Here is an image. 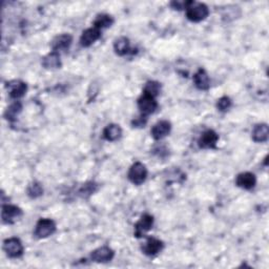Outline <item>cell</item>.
I'll list each match as a JSON object with an SVG mask.
<instances>
[{"label": "cell", "instance_id": "1", "mask_svg": "<svg viewBox=\"0 0 269 269\" xmlns=\"http://www.w3.org/2000/svg\"><path fill=\"white\" fill-rule=\"evenodd\" d=\"M210 15V8L204 3L192 1L186 8V17L192 22H201Z\"/></svg>", "mask_w": 269, "mask_h": 269}, {"label": "cell", "instance_id": "2", "mask_svg": "<svg viewBox=\"0 0 269 269\" xmlns=\"http://www.w3.org/2000/svg\"><path fill=\"white\" fill-rule=\"evenodd\" d=\"M56 231V223L51 219H40L35 227L34 236L37 239H47L54 235Z\"/></svg>", "mask_w": 269, "mask_h": 269}, {"label": "cell", "instance_id": "3", "mask_svg": "<svg viewBox=\"0 0 269 269\" xmlns=\"http://www.w3.org/2000/svg\"><path fill=\"white\" fill-rule=\"evenodd\" d=\"M128 180L135 185H141L147 178L146 166L141 162H136L131 166L127 173Z\"/></svg>", "mask_w": 269, "mask_h": 269}, {"label": "cell", "instance_id": "4", "mask_svg": "<svg viewBox=\"0 0 269 269\" xmlns=\"http://www.w3.org/2000/svg\"><path fill=\"white\" fill-rule=\"evenodd\" d=\"M3 250L7 257L17 259L23 255L24 249L22 242L18 238H10L3 242Z\"/></svg>", "mask_w": 269, "mask_h": 269}, {"label": "cell", "instance_id": "5", "mask_svg": "<svg viewBox=\"0 0 269 269\" xmlns=\"http://www.w3.org/2000/svg\"><path fill=\"white\" fill-rule=\"evenodd\" d=\"M137 103L139 109L141 111V115L145 117L153 114L158 108V102L156 101V98L146 94H142V96L138 99Z\"/></svg>", "mask_w": 269, "mask_h": 269}, {"label": "cell", "instance_id": "6", "mask_svg": "<svg viewBox=\"0 0 269 269\" xmlns=\"http://www.w3.org/2000/svg\"><path fill=\"white\" fill-rule=\"evenodd\" d=\"M23 213L21 208L11 204H5L2 206L1 211V219L4 224H14L15 222L18 221Z\"/></svg>", "mask_w": 269, "mask_h": 269}, {"label": "cell", "instance_id": "7", "mask_svg": "<svg viewBox=\"0 0 269 269\" xmlns=\"http://www.w3.org/2000/svg\"><path fill=\"white\" fill-rule=\"evenodd\" d=\"M219 141V135L213 129H207L199 138L198 145L202 150H214Z\"/></svg>", "mask_w": 269, "mask_h": 269}, {"label": "cell", "instance_id": "8", "mask_svg": "<svg viewBox=\"0 0 269 269\" xmlns=\"http://www.w3.org/2000/svg\"><path fill=\"white\" fill-rule=\"evenodd\" d=\"M115 257V251L108 246H101L91 254V260L96 263L110 262Z\"/></svg>", "mask_w": 269, "mask_h": 269}, {"label": "cell", "instance_id": "9", "mask_svg": "<svg viewBox=\"0 0 269 269\" xmlns=\"http://www.w3.org/2000/svg\"><path fill=\"white\" fill-rule=\"evenodd\" d=\"M153 225L154 216L149 214H144L140 218V220L135 224V237L136 238L143 237L147 231H150L153 228Z\"/></svg>", "mask_w": 269, "mask_h": 269}, {"label": "cell", "instance_id": "10", "mask_svg": "<svg viewBox=\"0 0 269 269\" xmlns=\"http://www.w3.org/2000/svg\"><path fill=\"white\" fill-rule=\"evenodd\" d=\"M6 89L8 90L10 97L17 100L24 96L28 91V85L21 80H12L6 83Z\"/></svg>", "mask_w": 269, "mask_h": 269}, {"label": "cell", "instance_id": "11", "mask_svg": "<svg viewBox=\"0 0 269 269\" xmlns=\"http://www.w3.org/2000/svg\"><path fill=\"white\" fill-rule=\"evenodd\" d=\"M170 131H171V124L169 121L162 120V121H159V122H157L152 127L151 134L155 140L159 141V140H162L163 138L168 136Z\"/></svg>", "mask_w": 269, "mask_h": 269}, {"label": "cell", "instance_id": "12", "mask_svg": "<svg viewBox=\"0 0 269 269\" xmlns=\"http://www.w3.org/2000/svg\"><path fill=\"white\" fill-rule=\"evenodd\" d=\"M73 37L69 34H61L56 36L51 42V47L53 52H59L61 51H67L69 47L72 46Z\"/></svg>", "mask_w": 269, "mask_h": 269}, {"label": "cell", "instance_id": "13", "mask_svg": "<svg viewBox=\"0 0 269 269\" xmlns=\"http://www.w3.org/2000/svg\"><path fill=\"white\" fill-rule=\"evenodd\" d=\"M163 247H164V244L161 240L151 237L147 239L146 242L143 244L142 251L146 256L154 257L156 255H158L159 253H161Z\"/></svg>", "mask_w": 269, "mask_h": 269}, {"label": "cell", "instance_id": "14", "mask_svg": "<svg viewBox=\"0 0 269 269\" xmlns=\"http://www.w3.org/2000/svg\"><path fill=\"white\" fill-rule=\"evenodd\" d=\"M236 184L240 188L250 190L256 186L257 178L255 176V173H253V172H249V171L242 172V173H239V175L237 176Z\"/></svg>", "mask_w": 269, "mask_h": 269}, {"label": "cell", "instance_id": "15", "mask_svg": "<svg viewBox=\"0 0 269 269\" xmlns=\"http://www.w3.org/2000/svg\"><path fill=\"white\" fill-rule=\"evenodd\" d=\"M101 37V31L97 28H90L83 31L80 37V45L83 48H89Z\"/></svg>", "mask_w": 269, "mask_h": 269}, {"label": "cell", "instance_id": "16", "mask_svg": "<svg viewBox=\"0 0 269 269\" xmlns=\"http://www.w3.org/2000/svg\"><path fill=\"white\" fill-rule=\"evenodd\" d=\"M194 83L195 86L200 91H208L211 88V80L208 74L206 73L205 69L200 68L199 71L194 75Z\"/></svg>", "mask_w": 269, "mask_h": 269}, {"label": "cell", "instance_id": "17", "mask_svg": "<svg viewBox=\"0 0 269 269\" xmlns=\"http://www.w3.org/2000/svg\"><path fill=\"white\" fill-rule=\"evenodd\" d=\"M269 127L266 123H260L255 125L251 133V139L257 143H263L268 140Z\"/></svg>", "mask_w": 269, "mask_h": 269}, {"label": "cell", "instance_id": "18", "mask_svg": "<svg viewBox=\"0 0 269 269\" xmlns=\"http://www.w3.org/2000/svg\"><path fill=\"white\" fill-rule=\"evenodd\" d=\"M42 65L48 69H57L62 65L61 59H60V54L57 52H52L42 59Z\"/></svg>", "mask_w": 269, "mask_h": 269}, {"label": "cell", "instance_id": "19", "mask_svg": "<svg viewBox=\"0 0 269 269\" xmlns=\"http://www.w3.org/2000/svg\"><path fill=\"white\" fill-rule=\"evenodd\" d=\"M121 135H122V129L118 124H108L103 129V138L110 142L117 141Z\"/></svg>", "mask_w": 269, "mask_h": 269}, {"label": "cell", "instance_id": "20", "mask_svg": "<svg viewBox=\"0 0 269 269\" xmlns=\"http://www.w3.org/2000/svg\"><path fill=\"white\" fill-rule=\"evenodd\" d=\"M114 51L118 56H125L131 51L129 40L126 37H119L114 42Z\"/></svg>", "mask_w": 269, "mask_h": 269}, {"label": "cell", "instance_id": "21", "mask_svg": "<svg viewBox=\"0 0 269 269\" xmlns=\"http://www.w3.org/2000/svg\"><path fill=\"white\" fill-rule=\"evenodd\" d=\"M22 111V104L19 101L13 102L10 107H8L4 112V117L7 121L13 122L19 116L20 112Z\"/></svg>", "mask_w": 269, "mask_h": 269}, {"label": "cell", "instance_id": "22", "mask_svg": "<svg viewBox=\"0 0 269 269\" xmlns=\"http://www.w3.org/2000/svg\"><path fill=\"white\" fill-rule=\"evenodd\" d=\"M112 23H114V18H112L110 15L100 14L96 17V19H95L94 27L101 31L103 29H108V28L111 27Z\"/></svg>", "mask_w": 269, "mask_h": 269}, {"label": "cell", "instance_id": "23", "mask_svg": "<svg viewBox=\"0 0 269 269\" xmlns=\"http://www.w3.org/2000/svg\"><path fill=\"white\" fill-rule=\"evenodd\" d=\"M160 91H161V84L159 82L149 81V82H146L144 86L143 94L150 95V96H153L156 98L160 94Z\"/></svg>", "mask_w": 269, "mask_h": 269}, {"label": "cell", "instance_id": "24", "mask_svg": "<svg viewBox=\"0 0 269 269\" xmlns=\"http://www.w3.org/2000/svg\"><path fill=\"white\" fill-rule=\"evenodd\" d=\"M27 193L30 198L37 199L43 195V188H42L41 184L38 183V182H33L32 184L29 185V187L27 189Z\"/></svg>", "mask_w": 269, "mask_h": 269}, {"label": "cell", "instance_id": "25", "mask_svg": "<svg viewBox=\"0 0 269 269\" xmlns=\"http://www.w3.org/2000/svg\"><path fill=\"white\" fill-rule=\"evenodd\" d=\"M97 189H98L97 184L93 183V182H90V183H86L81 187V189L79 190V194L82 198H88L94 193H96Z\"/></svg>", "mask_w": 269, "mask_h": 269}, {"label": "cell", "instance_id": "26", "mask_svg": "<svg viewBox=\"0 0 269 269\" xmlns=\"http://www.w3.org/2000/svg\"><path fill=\"white\" fill-rule=\"evenodd\" d=\"M231 108V100L229 97L224 96L216 102V108L220 111H227Z\"/></svg>", "mask_w": 269, "mask_h": 269}, {"label": "cell", "instance_id": "27", "mask_svg": "<svg viewBox=\"0 0 269 269\" xmlns=\"http://www.w3.org/2000/svg\"><path fill=\"white\" fill-rule=\"evenodd\" d=\"M190 3H192V0H188V1H172L170 2V6L173 8V10L181 11V10H184V8L186 10Z\"/></svg>", "mask_w": 269, "mask_h": 269}, {"label": "cell", "instance_id": "28", "mask_svg": "<svg viewBox=\"0 0 269 269\" xmlns=\"http://www.w3.org/2000/svg\"><path fill=\"white\" fill-rule=\"evenodd\" d=\"M146 122H147V118L145 116L141 115V117L136 118L132 122V124L134 127H144Z\"/></svg>", "mask_w": 269, "mask_h": 269}]
</instances>
